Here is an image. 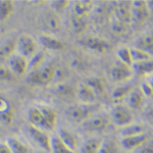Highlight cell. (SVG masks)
I'll list each match as a JSON object with an SVG mask.
<instances>
[{"mask_svg":"<svg viewBox=\"0 0 153 153\" xmlns=\"http://www.w3.org/2000/svg\"><path fill=\"white\" fill-rule=\"evenodd\" d=\"M55 65L54 63H45L41 66L39 70L31 71L27 74V83L31 86L35 87H41L50 84L53 81L54 71H55Z\"/></svg>","mask_w":153,"mask_h":153,"instance_id":"6da1fadb","label":"cell"},{"mask_svg":"<svg viewBox=\"0 0 153 153\" xmlns=\"http://www.w3.org/2000/svg\"><path fill=\"white\" fill-rule=\"evenodd\" d=\"M142 134H146V129L141 124H134V123H132L131 125L120 129V136H122V138L133 137V136H138Z\"/></svg>","mask_w":153,"mask_h":153,"instance_id":"d4e9b609","label":"cell"},{"mask_svg":"<svg viewBox=\"0 0 153 153\" xmlns=\"http://www.w3.org/2000/svg\"><path fill=\"white\" fill-rule=\"evenodd\" d=\"M16 39L9 38L0 42V62L8 60L16 53Z\"/></svg>","mask_w":153,"mask_h":153,"instance_id":"ac0fdd59","label":"cell"},{"mask_svg":"<svg viewBox=\"0 0 153 153\" xmlns=\"http://www.w3.org/2000/svg\"><path fill=\"white\" fill-rule=\"evenodd\" d=\"M113 16L118 22L125 25H129L132 22V1L115 2Z\"/></svg>","mask_w":153,"mask_h":153,"instance_id":"ba28073f","label":"cell"},{"mask_svg":"<svg viewBox=\"0 0 153 153\" xmlns=\"http://www.w3.org/2000/svg\"><path fill=\"white\" fill-rule=\"evenodd\" d=\"M133 76V70L130 66L117 61L110 70V76L114 82L123 83L129 81Z\"/></svg>","mask_w":153,"mask_h":153,"instance_id":"8fae6325","label":"cell"},{"mask_svg":"<svg viewBox=\"0 0 153 153\" xmlns=\"http://www.w3.org/2000/svg\"><path fill=\"white\" fill-rule=\"evenodd\" d=\"M135 47L141 49L153 58V32L140 36L135 42Z\"/></svg>","mask_w":153,"mask_h":153,"instance_id":"d6986e66","label":"cell"},{"mask_svg":"<svg viewBox=\"0 0 153 153\" xmlns=\"http://www.w3.org/2000/svg\"><path fill=\"white\" fill-rule=\"evenodd\" d=\"M85 83L94 91L96 96H101L104 94L105 92V85L103 83V81L99 78H96V76H92V78H89L85 81Z\"/></svg>","mask_w":153,"mask_h":153,"instance_id":"4dcf8cb0","label":"cell"},{"mask_svg":"<svg viewBox=\"0 0 153 153\" xmlns=\"http://www.w3.org/2000/svg\"><path fill=\"white\" fill-rule=\"evenodd\" d=\"M38 42L42 47L50 51H60L65 47L62 42L51 34H41L38 38Z\"/></svg>","mask_w":153,"mask_h":153,"instance_id":"9a60e30c","label":"cell"},{"mask_svg":"<svg viewBox=\"0 0 153 153\" xmlns=\"http://www.w3.org/2000/svg\"><path fill=\"white\" fill-rule=\"evenodd\" d=\"M7 62H8V68L16 76H22L28 74V59L19 55L18 53H14L7 60Z\"/></svg>","mask_w":153,"mask_h":153,"instance_id":"30bf717a","label":"cell"},{"mask_svg":"<svg viewBox=\"0 0 153 153\" xmlns=\"http://www.w3.org/2000/svg\"><path fill=\"white\" fill-rule=\"evenodd\" d=\"M80 44L84 47L90 49L97 53H105L109 49V43L104 39H101L99 37L89 36L85 37L80 41Z\"/></svg>","mask_w":153,"mask_h":153,"instance_id":"9c48e42d","label":"cell"},{"mask_svg":"<svg viewBox=\"0 0 153 153\" xmlns=\"http://www.w3.org/2000/svg\"><path fill=\"white\" fill-rule=\"evenodd\" d=\"M117 55L118 57V61L124 65L132 68L133 66V60H132V55H131V49L129 47H120L117 51Z\"/></svg>","mask_w":153,"mask_h":153,"instance_id":"836d02e7","label":"cell"},{"mask_svg":"<svg viewBox=\"0 0 153 153\" xmlns=\"http://www.w3.org/2000/svg\"><path fill=\"white\" fill-rule=\"evenodd\" d=\"M145 96L143 95L139 87L133 88V90L130 92L128 97L126 98L127 101V106L131 110H139L141 109L144 105Z\"/></svg>","mask_w":153,"mask_h":153,"instance_id":"2e32d148","label":"cell"},{"mask_svg":"<svg viewBox=\"0 0 153 153\" xmlns=\"http://www.w3.org/2000/svg\"><path fill=\"white\" fill-rule=\"evenodd\" d=\"M148 10H149L150 16H153V1H146Z\"/></svg>","mask_w":153,"mask_h":153,"instance_id":"ee69618b","label":"cell"},{"mask_svg":"<svg viewBox=\"0 0 153 153\" xmlns=\"http://www.w3.org/2000/svg\"><path fill=\"white\" fill-rule=\"evenodd\" d=\"M146 118L148 122H150L153 125V107H150L146 111Z\"/></svg>","mask_w":153,"mask_h":153,"instance_id":"7bdbcfd3","label":"cell"},{"mask_svg":"<svg viewBox=\"0 0 153 153\" xmlns=\"http://www.w3.org/2000/svg\"><path fill=\"white\" fill-rule=\"evenodd\" d=\"M150 18L146 1H132V22L137 26L145 24Z\"/></svg>","mask_w":153,"mask_h":153,"instance_id":"52a82bcc","label":"cell"},{"mask_svg":"<svg viewBox=\"0 0 153 153\" xmlns=\"http://www.w3.org/2000/svg\"><path fill=\"white\" fill-rule=\"evenodd\" d=\"M130 49H131V55H132L133 65H134V63L143 62V61L148 60V59H151V57H150L147 53H145L143 50H141V49H139L137 47H132Z\"/></svg>","mask_w":153,"mask_h":153,"instance_id":"e575fe53","label":"cell"},{"mask_svg":"<svg viewBox=\"0 0 153 153\" xmlns=\"http://www.w3.org/2000/svg\"><path fill=\"white\" fill-rule=\"evenodd\" d=\"M27 131H28V134L32 138V140L41 149L45 150V151H51V137L47 134V132L30 125L27 128Z\"/></svg>","mask_w":153,"mask_h":153,"instance_id":"8992f818","label":"cell"},{"mask_svg":"<svg viewBox=\"0 0 153 153\" xmlns=\"http://www.w3.org/2000/svg\"><path fill=\"white\" fill-rule=\"evenodd\" d=\"M37 51H38V44L32 36L21 35L19 38H16V53H18L19 55L29 59Z\"/></svg>","mask_w":153,"mask_h":153,"instance_id":"5b68a950","label":"cell"},{"mask_svg":"<svg viewBox=\"0 0 153 153\" xmlns=\"http://www.w3.org/2000/svg\"><path fill=\"white\" fill-rule=\"evenodd\" d=\"M71 28L76 33H82L87 28L88 24H87V19L84 16H78L76 14L71 13Z\"/></svg>","mask_w":153,"mask_h":153,"instance_id":"d6a6232c","label":"cell"},{"mask_svg":"<svg viewBox=\"0 0 153 153\" xmlns=\"http://www.w3.org/2000/svg\"><path fill=\"white\" fill-rule=\"evenodd\" d=\"M99 109L97 104H79L71 105L68 107L65 110V117L68 120L75 123V124H81L92 117Z\"/></svg>","mask_w":153,"mask_h":153,"instance_id":"7a4b0ae2","label":"cell"},{"mask_svg":"<svg viewBox=\"0 0 153 153\" xmlns=\"http://www.w3.org/2000/svg\"><path fill=\"white\" fill-rule=\"evenodd\" d=\"M94 7L93 1H75L73 2V13L78 16H86L90 13V11Z\"/></svg>","mask_w":153,"mask_h":153,"instance_id":"7402d4cb","label":"cell"},{"mask_svg":"<svg viewBox=\"0 0 153 153\" xmlns=\"http://www.w3.org/2000/svg\"><path fill=\"white\" fill-rule=\"evenodd\" d=\"M56 135L63 144H65L71 150L76 151V147H78V139H76V136L73 132H71L70 130L65 129V128H59Z\"/></svg>","mask_w":153,"mask_h":153,"instance_id":"ffe728a7","label":"cell"},{"mask_svg":"<svg viewBox=\"0 0 153 153\" xmlns=\"http://www.w3.org/2000/svg\"><path fill=\"white\" fill-rule=\"evenodd\" d=\"M46 53L45 51L38 50L32 57L28 59V73L37 71L45 65Z\"/></svg>","mask_w":153,"mask_h":153,"instance_id":"cb8c5ba5","label":"cell"},{"mask_svg":"<svg viewBox=\"0 0 153 153\" xmlns=\"http://www.w3.org/2000/svg\"><path fill=\"white\" fill-rule=\"evenodd\" d=\"M42 25L47 31L49 32H56L60 29L61 22L59 19L58 14H56L55 12L47 11L43 14L42 16Z\"/></svg>","mask_w":153,"mask_h":153,"instance_id":"e0dca14e","label":"cell"},{"mask_svg":"<svg viewBox=\"0 0 153 153\" xmlns=\"http://www.w3.org/2000/svg\"><path fill=\"white\" fill-rule=\"evenodd\" d=\"M148 139H150V137L147 133L138 136H133V137H125L122 138V140H120V146L127 151L134 152L142 144H144Z\"/></svg>","mask_w":153,"mask_h":153,"instance_id":"4fadbf2b","label":"cell"},{"mask_svg":"<svg viewBox=\"0 0 153 153\" xmlns=\"http://www.w3.org/2000/svg\"><path fill=\"white\" fill-rule=\"evenodd\" d=\"M28 120L29 125L36 127L38 129H41L45 131V120H44V115L41 109V105H34L28 110Z\"/></svg>","mask_w":153,"mask_h":153,"instance_id":"5bb4252c","label":"cell"},{"mask_svg":"<svg viewBox=\"0 0 153 153\" xmlns=\"http://www.w3.org/2000/svg\"><path fill=\"white\" fill-rule=\"evenodd\" d=\"M120 147L114 139L111 138H106L102 140L97 153H118Z\"/></svg>","mask_w":153,"mask_h":153,"instance_id":"f546056e","label":"cell"},{"mask_svg":"<svg viewBox=\"0 0 153 153\" xmlns=\"http://www.w3.org/2000/svg\"><path fill=\"white\" fill-rule=\"evenodd\" d=\"M134 153H153V139H148L144 144L135 150Z\"/></svg>","mask_w":153,"mask_h":153,"instance_id":"ab89813d","label":"cell"},{"mask_svg":"<svg viewBox=\"0 0 153 153\" xmlns=\"http://www.w3.org/2000/svg\"><path fill=\"white\" fill-rule=\"evenodd\" d=\"M146 82L149 84V86L151 87V89H152V92H153V75H150V76H146Z\"/></svg>","mask_w":153,"mask_h":153,"instance_id":"f6af8a7d","label":"cell"},{"mask_svg":"<svg viewBox=\"0 0 153 153\" xmlns=\"http://www.w3.org/2000/svg\"><path fill=\"white\" fill-rule=\"evenodd\" d=\"M133 90V86L131 84H123V85L118 86L117 88L114 89L112 92V99L115 102H120L123 100H126L130 92Z\"/></svg>","mask_w":153,"mask_h":153,"instance_id":"f1b7e54d","label":"cell"},{"mask_svg":"<svg viewBox=\"0 0 153 153\" xmlns=\"http://www.w3.org/2000/svg\"><path fill=\"white\" fill-rule=\"evenodd\" d=\"M14 2L11 0H0V23L7 21L13 12Z\"/></svg>","mask_w":153,"mask_h":153,"instance_id":"4316f807","label":"cell"},{"mask_svg":"<svg viewBox=\"0 0 153 153\" xmlns=\"http://www.w3.org/2000/svg\"><path fill=\"white\" fill-rule=\"evenodd\" d=\"M0 153H12L6 142H0Z\"/></svg>","mask_w":153,"mask_h":153,"instance_id":"b9f144b4","label":"cell"},{"mask_svg":"<svg viewBox=\"0 0 153 153\" xmlns=\"http://www.w3.org/2000/svg\"><path fill=\"white\" fill-rule=\"evenodd\" d=\"M127 26L128 25H125L120 22H118L117 19H115L113 18L111 21V30L113 31L114 34H117V35H120V34H124L127 31Z\"/></svg>","mask_w":153,"mask_h":153,"instance_id":"f35d334b","label":"cell"},{"mask_svg":"<svg viewBox=\"0 0 153 153\" xmlns=\"http://www.w3.org/2000/svg\"><path fill=\"white\" fill-rule=\"evenodd\" d=\"M76 96L82 104H95L97 96L85 82L79 84L76 89Z\"/></svg>","mask_w":153,"mask_h":153,"instance_id":"7c38bea8","label":"cell"},{"mask_svg":"<svg viewBox=\"0 0 153 153\" xmlns=\"http://www.w3.org/2000/svg\"><path fill=\"white\" fill-rule=\"evenodd\" d=\"M110 122L117 127L123 128L127 127L134 123V114L133 111L130 109L128 106L117 104L111 109L110 111Z\"/></svg>","mask_w":153,"mask_h":153,"instance_id":"277c9868","label":"cell"},{"mask_svg":"<svg viewBox=\"0 0 153 153\" xmlns=\"http://www.w3.org/2000/svg\"><path fill=\"white\" fill-rule=\"evenodd\" d=\"M101 141L102 140L98 139V138H90V139L85 140L81 145L79 153H97L99 150Z\"/></svg>","mask_w":153,"mask_h":153,"instance_id":"484cf974","label":"cell"},{"mask_svg":"<svg viewBox=\"0 0 153 153\" xmlns=\"http://www.w3.org/2000/svg\"><path fill=\"white\" fill-rule=\"evenodd\" d=\"M49 3H50L52 11L58 14L61 13V12H65L71 2L66 1V0H54V1H50Z\"/></svg>","mask_w":153,"mask_h":153,"instance_id":"d590c367","label":"cell"},{"mask_svg":"<svg viewBox=\"0 0 153 153\" xmlns=\"http://www.w3.org/2000/svg\"><path fill=\"white\" fill-rule=\"evenodd\" d=\"M16 76L11 73V71L8 68V66H4L0 65V81L3 82H10L14 81Z\"/></svg>","mask_w":153,"mask_h":153,"instance_id":"74e56055","label":"cell"},{"mask_svg":"<svg viewBox=\"0 0 153 153\" xmlns=\"http://www.w3.org/2000/svg\"><path fill=\"white\" fill-rule=\"evenodd\" d=\"M110 118L108 115L104 113H98L96 112L89 117L86 122L82 124L83 130L88 134H98V133H102L107 129L109 126Z\"/></svg>","mask_w":153,"mask_h":153,"instance_id":"3957f363","label":"cell"},{"mask_svg":"<svg viewBox=\"0 0 153 153\" xmlns=\"http://www.w3.org/2000/svg\"><path fill=\"white\" fill-rule=\"evenodd\" d=\"M132 70L133 73H136V75L140 76H148L153 75V58L145 60L143 62L134 63Z\"/></svg>","mask_w":153,"mask_h":153,"instance_id":"603a6c76","label":"cell"},{"mask_svg":"<svg viewBox=\"0 0 153 153\" xmlns=\"http://www.w3.org/2000/svg\"><path fill=\"white\" fill-rule=\"evenodd\" d=\"M68 76V71L63 66H55V71H54V78L53 81L58 84H62L65 82Z\"/></svg>","mask_w":153,"mask_h":153,"instance_id":"8d00e7d4","label":"cell"},{"mask_svg":"<svg viewBox=\"0 0 153 153\" xmlns=\"http://www.w3.org/2000/svg\"><path fill=\"white\" fill-rule=\"evenodd\" d=\"M51 151L52 153H76L63 144L57 135H53L51 137Z\"/></svg>","mask_w":153,"mask_h":153,"instance_id":"1f68e13d","label":"cell"},{"mask_svg":"<svg viewBox=\"0 0 153 153\" xmlns=\"http://www.w3.org/2000/svg\"><path fill=\"white\" fill-rule=\"evenodd\" d=\"M139 88H140V90H141V92L143 93V95L145 96V98H146V97L149 98V97H152V96H153L152 89H151V87H150L149 84H148L146 81H143Z\"/></svg>","mask_w":153,"mask_h":153,"instance_id":"60d3db41","label":"cell"},{"mask_svg":"<svg viewBox=\"0 0 153 153\" xmlns=\"http://www.w3.org/2000/svg\"><path fill=\"white\" fill-rule=\"evenodd\" d=\"M13 120V108L5 98L0 97V122L9 125Z\"/></svg>","mask_w":153,"mask_h":153,"instance_id":"44dd1931","label":"cell"},{"mask_svg":"<svg viewBox=\"0 0 153 153\" xmlns=\"http://www.w3.org/2000/svg\"><path fill=\"white\" fill-rule=\"evenodd\" d=\"M6 144L10 148L12 153H29L30 150L22 140L16 137H9L6 140Z\"/></svg>","mask_w":153,"mask_h":153,"instance_id":"83f0119b","label":"cell"}]
</instances>
